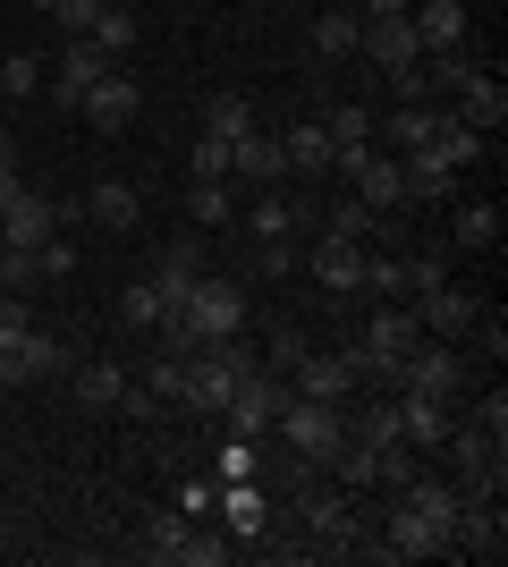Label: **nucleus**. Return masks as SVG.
I'll return each instance as SVG.
<instances>
[{
    "instance_id": "f03ea898",
    "label": "nucleus",
    "mask_w": 508,
    "mask_h": 567,
    "mask_svg": "<svg viewBox=\"0 0 508 567\" xmlns=\"http://www.w3.org/2000/svg\"><path fill=\"white\" fill-rule=\"evenodd\" d=\"M271 441H289V457H305V474H322V457L348 441V406H322V399H297L271 415Z\"/></svg>"
},
{
    "instance_id": "9b49d317",
    "label": "nucleus",
    "mask_w": 508,
    "mask_h": 567,
    "mask_svg": "<svg viewBox=\"0 0 508 567\" xmlns=\"http://www.w3.org/2000/svg\"><path fill=\"white\" fill-rule=\"evenodd\" d=\"M204 271H212V246H204V229H178V237L162 246V262H153V288H162L169 306H178V297H187Z\"/></svg>"
},
{
    "instance_id": "a211bd4d",
    "label": "nucleus",
    "mask_w": 508,
    "mask_h": 567,
    "mask_svg": "<svg viewBox=\"0 0 508 567\" xmlns=\"http://www.w3.org/2000/svg\"><path fill=\"white\" fill-rule=\"evenodd\" d=\"M407 25H415V43H424V60L433 51H466V0H415Z\"/></svg>"
},
{
    "instance_id": "9d476101",
    "label": "nucleus",
    "mask_w": 508,
    "mask_h": 567,
    "mask_svg": "<svg viewBox=\"0 0 508 567\" xmlns=\"http://www.w3.org/2000/svg\"><path fill=\"white\" fill-rule=\"evenodd\" d=\"M136 111H145V85H136V76H127V69H111V76H102V85H94V94L76 102V118H85L94 136H120V127H127V118H136Z\"/></svg>"
},
{
    "instance_id": "5701e85b",
    "label": "nucleus",
    "mask_w": 508,
    "mask_h": 567,
    "mask_svg": "<svg viewBox=\"0 0 508 567\" xmlns=\"http://www.w3.org/2000/svg\"><path fill=\"white\" fill-rule=\"evenodd\" d=\"M136 213H145V195L127 187V178H94V187H85V220H94V229H136Z\"/></svg>"
},
{
    "instance_id": "0eeeda50",
    "label": "nucleus",
    "mask_w": 508,
    "mask_h": 567,
    "mask_svg": "<svg viewBox=\"0 0 508 567\" xmlns=\"http://www.w3.org/2000/svg\"><path fill=\"white\" fill-rule=\"evenodd\" d=\"M280 406H289V381H280V373H246L238 390H229V406H220V432H246V441H263Z\"/></svg>"
},
{
    "instance_id": "4468645a",
    "label": "nucleus",
    "mask_w": 508,
    "mask_h": 567,
    "mask_svg": "<svg viewBox=\"0 0 508 567\" xmlns=\"http://www.w3.org/2000/svg\"><path fill=\"white\" fill-rule=\"evenodd\" d=\"M356 60H373V69H390V76H407L415 60H424V43H415V25H407V18H364Z\"/></svg>"
},
{
    "instance_id": "473e14b6",
    "label": "nucleus",
    "mask_w": 508,
    "mask_h": 567,
    "mask_svg": "<svg viewBox=\"0 0 508 567\" xmlns=\"http://www.w3.org/2000/svg\"><path fill=\"white\" fill-rule=\"evenodd\" d=\"M204 136H220V144L255 136V102H246V94H212V102H204Z\"/></svg>"
},
{
    "instance_id": "dca6fc26",
    "label": "nucleus",
    "mask_w": 508,
    "mask_h": 567,
    "mask_svg": "<svg viewBox=\"0 0 508 567\" xmlns=\"http://www.w3.org/2000/svg\"><path fill=\"white\" fill-rule=\"evenodd\" d=\"M102 76H111V60H102L94 43H60V60H51V94H60V111H76Z\"/></svg>"
},
{
    "instance_id": "b1692460",
    "label": "nucleus",
    "mask_w": 508,
    "mask_h": 567,
    "mask_svg": "<svg viewBox=\"0 0 508 567\" xmlns=\"http://www.w3.org/2000/svg\"><path fill=\"white\" fill-rule=\"evenodd\" d=\"M69 381H76V406H94V415H111V406L127 415V399H136V381H127L120 364H76Z\"/></svg>"
},
{
    "instance_id": "ea45409f",
    "label": "nucleus",
    "mask_w": 508,
    "mask_h": 567,
    "mask_svg": "<svg viewBox=\"0 0 508 567\" xmlns=\"http://www.w3.org/2000/svg\"><path fill=\"white\" fill-rule=\"evenodd\" d=\"M220 483H255V441H246V432L220 441Z\"/></svg>"
},
{
    "instance_id": "49530a36",
    "label": "nucleus",
    "mask_w": 508,
    "mask_h": 567,
    "mask_svg": "<svg viewBox=\"0 0 508 567\" xmlns=\"http://www.w3.org/2000/svg\"><path fill=\"white\" fill-rule=\"evenodd\" d=\"M18 331H34V322H25V288H9L0 297V339H18Z\"/></svg>"
},
{
    "instance_id": "e433bc0d",
    "label": "nucleus",
    "mask_w": 508,
    "mask_h": 567,
    "mask_svg": "<svg viewBox=\"0 0 508 567\" xmlns=\"http://www.w3.org/2000/svg\"><path fill=\"white\" fill-rule=\"evenodd\" d=\"M18 364H25V381H51V373H69V348L43 339V331H25L18 339Z\"/></svg>"
},
{
    "instance_id": "aec40b11",
    "label": "nucleus",
    "mask_w": 508,
    "mask_h": 567,
    "mask_svg": "<svg viewBox=\"0 0 508 567\" xmlns=\"http://www.w3.org/2000/svg\"><path fill=\"white\" fill-rule=\"evenodd\" d=\"M398 441H407L415 457H433L440 441H449V399H415V390H398Z\"/></svg>"
},
{
    "instance_id": "6ab92c4d",
    "label": "nucleus",
    "mask_w": 508,
    "mask_h": 567,
    "mask_svg": "<svg viewBox=\"0 0 508 567\" xmlns=\"http://www.w3.org/2000/svg\"><path fill=\"white\" fill-rule=\"evenodd\" d=\"M373 550H382V559H433V550H449V534H440V525H424V517L407 508V499H398V508H390V525H382V543H373Z\"/></svg>"
},
{
    "instance_id": "7c9ffc66",
    "label": "nucleus",
    "mask_w": 508,
    "mask_h": 567,
    "mask_svg": "<svg viewBox=\"0 0 508 567\" xmlns=\"http://www.w3.org/2000/svg\"><path fill=\"white\" fill-rule=\"evenodd\" d=\"M484 127H466V118L458 111H440V136H433V153H440V162H449V169H475V162H484Z\"/></svg>"
},
{
    "instance_id": "423d86ee",
    "label": "nucleus",
    "mask_w": 508,
    "mask_h": 567,
    "mask_svg": "<svg viewBox=\"0 0 508 567\" xmlns=\"http://www.w3.org/2000/svg\"><path fill=\"white\" fill-rule=\"evenodd\" d=\"M289 390H297V399H322V406H356L364 381H356V364H348V348H322V355L305 348L289 364Z\"/></svg>"
},
{
    "instance_id": "ddd939ff",
    "label": "nucleus",
    "mask_w": 508,
    "mask_h": 567,
    "mask_svg": "<svg viewBox=\"0 0 508 567\" xmlns=\"http://www.w3.org/2000/svg\"><path fill=\"white\" fill-rule=\"evenodd\" d=\"M322 127H331V169L356 178V169L373 162V111H364V102H339V111H322Z\"/></svg>"
},
{
    "instance_id": "c9c22d12",
    "label": "nucleus",
    "mask_w": 508,
    "mask_h": 567,
    "mask_svg": "<svg viewBox=\"0 0 508 567\" xmlns=\"http://www.w3.org/2000/svg\"><path fill=\"white\" fill-rule=\"evenodd\" d=\"M162 313H169V297H162L153 280H136V288L120 297V322H127V331H162Z\"/></svg>"
},
{
    "instance_id": "cd10ccee",
    "label": "nucleus",
    "mask_w": 508,
    "mask_h": 567,
    "mask_svg": "<svg viewBox=\"0 0 508 567\" xmlns=\"http://www.w3.org/2000/svg\"><path fill=\"white\" fill-rule=\"evenodd\" d=\"M373 136H398V153L433 144V136H440V102H398L390 118H373Z\"/></svg>"
},
{
    "instance_id": "2f4dec72",
    "label": "nucleus",
    "mask_w": 508,
    "mask_h": 567,
    "mask_svg": "<svg viewBox=\"0 0 508 567\" xmlns=\"http://www.w3.org/2000/svg\"><path fill=\"white\" fill-rule=\"evenodd\" d=\"M187 534H195L187 508H153V517H145V559H169V567H178V559H187Z\"/></svg>"
},
{
    "instance_id": "f3484780",
    "label": "nucleus",
    "mask_w": 508,
    "mask_h": 567,
    "mask_svg": "<svg viewBox=\"0 0 508 567\" xmlns=\"http://www.w3.org/2000/svg\"><path fill=\"white\" fill-rule=\"evenodd\" d=\"M398 178H407L415 204H458V178H466V169H449L433 144H415V153H398Z\"/></svg>"
},
{
    "instance_id": "c03bdc74",
    "label": "nucleus",
    "mask_w": 508,
    "mask_h": 567,
    "mask_svg": "<svg viewBox=\"0 0 508 567\" xmlns=\"http://www.w3.org/2000/svg\"><path fill=\"white\" fill-rule=\"evenodd\" d=\"M475 424H484V432H491V441H500V450H508V390H491V399H484V406H475Z\"/></svg>"
},
{
    "instance_id": "79ce46f5",
    "label": "nucleus",
    "mask_w": 508,
    "mask_h": 567,
    "mask_svg": "<svg viewBox=\"0 0 508 567\" xmlns=\"http://www.w3.org/2000/svg\"><path fill=\"white\" fill-rule=\"evenodd\" d=\"M60 271H76V246H69V229L51 237V246H34V280H60Z\"/></svg>"
},
{
    "instance_id": "412c9836",
    "label": "nucleus",
    "mask_w": 508,
    "mask_h": 567,
    "mask_svg": "<svg viewBox=\"0 0 508 567\" xmlns=\"http://www.w3.org/2000/svg\"><path fill=\"white\" fill-rule=\"evenodd\" d=\"M229 178H246V187H280V178H289L280 136H263V127H255V136H238V144H229Z\"/></svg>"
},
{
    "instance_id": "864d4df0",
    "label": "nucleus",
    "mask_w": 508,
    "mask_h": 567,
    "mask_svg": "<svg viewBox=\"0 0 508 567\" xmlns=\"http://www.w3.org/2000/svg\"><path fill=\"white\" fill-rule=\"evenodd\" d=\"M322 9H356V0H322Z\"/></svg>"
},
{
    "instance_id": "58836bf2",
    "label": "nucleus",
    "mask_w": 508,
    "mask_h": 567,
    "mask_svg": "<svg viewBox=\"0 0 508 567\" xmlns=\"http://www.w3.org/2000/svg\"><path fill=\"white\" fill-rule=\"evenodd\" d=\"M0 94H9V102L43 94V60H25V51H9V60H0Z\"/></svg>"
},
{
    "instance_id": "1a4fd4ad",
    "label": "nucleus",
    "mask_w": 508,
    "mask_h": 567,
    "mask_svg": "<svg viewBox=\"0 0 508 567\" xmlns=\"http://www.w3.org/2000/svg\"><path fill=\"white\" fill-rule=\"evenodd\" d=\"M364 255H373L364 237H331V229H322V246H314L305 271H314L322 297H364Z\"/></svg>"
},
{
    "instance_id": "603ef678",
    "label": "nucleus",
    "mask_w": 508,
    "mask_h": 567,
    "mask_svg": "<svg viewBox=\"0 0 508 567\" xmlns=\"http://www.w3.org/2000/svg\"><path fill=\"white\" fill-rule=\"evenodd\" d=\"M25 9H43V18H51V9H60V0H25Z\"/></svg>"
},
{
    "instance_id": "393cba45",
    "label": "nucleus",
    "mask_w": 508,
    "mask_h": 567,
    "mask_svg": "<svg viewBox=\"0 0 508 567\" xmlns=\"http://www.w3.org/2000/svg\"><path fill=\"white\" fill-rule=\"evenodd\" d=\"M76 43H94L102 60H111V69H127V51H136V0H120V9H102V18L85 25Z\"/></svg>"
},
{
    "instance_id": "a19ab883",
    "label": "nucleus",
    "mask_w": 508,
    "mask_h": 567,
    "mask_svg": "<svg viewBox=\"0 0 508 567\" xmlns=\"http://www.w3.org/2000/svg\"><path fill=\"white\" fill-rule=\"evenodd\" d=\"M102 9H120V0H60L51 18H60V34H69V43H76V34H85V25H94Z\"/></svg>"
},
{
    "instance_id": "f257e3e1",
    "label": "nucleus",
    "mask_w": 508,
    "mask_h": 567,
    "mask_svg": "<svg viewBox=\"0 0 508 567\" xmlns=\"http://www.w3.org/2000/svg\"><path fill=\"white\" fill-rule=\"evenodd\" d=\"M246 373H263V355L246 348V339H212V348H195L187 355V390H178V415H220Z\"/></svg>"
},
{
    "instance_id": "37998d69",
    "label": "nucleus",
    "mask_w": 508,
    "mask_h": 567,
    "mask_svg": "<svg viewBox=\"0 0 508 567\" xmlns=\"http://www.w3.org/2000/svg\"><path fill=\"white\" fill-rule=\"evenodd\" d=\"M331 237H364V246H373V213H364V204H339V213H331Z\"/></svg>"
},
{
    "instance_id": "c85d7f7f",
    "label": "nucleus",
    "mask_w": 508,
    "mask_h": 567,
    "mask_svg": "<svg viewBox=\"0 0 508 567\" xmlns=\"http://www.w3.org/2000/svg\"><path fill=\"white\" fill-rule=\"evenodd\" d=\"M356 43H364L356 9H322V18H314V60H356Z\"/></svg>"
},
{
    "instance_id": "8fccbe9b",
    "label": "nucleus",
    "mask_w": 508,
    "mask_h": 567,
    "mask_svg": "<svg viewBox=\"0 0 508 567\" xmlns=\"http://www.w3.org/2000/svg\"><path fill=\"white\" fill-rule=\"evenodd\" d=\"M0 187H18V144L0 136Z\"/></svg>"
},
{
    "instance_id": "72a5a7b5",
    "label": "nucleus",
    "mask_w": 508,
    "mask_h": 567,
    "mask_svg": "<svg viewBox=\"0 0 508 567\" xmlns=\"http://www.w3.org/2000/svg\"><path fill=\"white\" fill-rule=\"evenodd\" d=\"M187 229H229V178H195L187 187Z\"/></svg>"
},
{
    "instance_id": "a878e982",
    "label": "nucleus",
    "mask_w": 508,
    "mask_h": 567,
    "mask_svg": "<svg viewBox=\"0 0 508 567\" xmlns=\"http://www.w3.org/2000/svg\"><path fill=\"white\" fill-rule=\"evenodd\" d=\"M280 153H289L297 178H331V127L322 118H297L289 136H280Z\"/></svg>"
},
{
    "instance_id": "20e7f679",
    "label": "nucleus",
    "mask_w": 508,
    "mask_h": 567,
    "mask_svg": "<svg viewBox=\"0 0 508 567\" xmlns=\"http://www.w3.org/2000/svg\"><path fill=\"white\" fill-rule=\"evenodd\" d=\"M390 390H415V399H458L466 390V355L449 339H415L398 364H390Z\"/></svg>"
},
{
    "instance_id": "3c124183",
    "label": "nucleus",
    "mask_w": 508,
    "mask_h": 567,
    "mask_svg": "<svg viewBox=\"0 0 508 567\" xmlns=\"http://www.w3.org/2000/svg\"><path fill=\"white\" fill-rule=\"evenodd\" d=\"M9 543H18V534H9V517H0V559H9Z\"/></svg>"
},
{
    "instance_id": "39448f33",
    "label": "nucleus",
    "mask_w": 508,
    "mask_h": 567,
    "mask_svg": "<svg viewBox=\"0 0 508 567\" xmlns=\"http://www.w3.org/2000/svg\"><path fill=\"white\" fill-rule=\"evenodd\" d=\"M60 229H69V204H51V195H34L18 178L9 204H0V246H9V255H34V246H51Z\"/></svg>"
},
{
    "instance_id": "c756f323",
    "label": "nucleus",
    "mask_w": 508,
    "mask_h": 567,
    "mask_svg": "<svg viewBox=\"0 0 508 567\" xmlns=\"http://www.w3.org/2000/svg\"><path fill=\"white\" fill-rule=\"evenodd\" d=\"M356 204H364V213H390V204H407V178H398V162H382V153H373V162L356 169Z\"/></svg>"
},
{
    "instance_id": "4be33fe9",
    "label": "nucleus",
    "mask_w": 508,
    "mask_h": 567,
    "mask_svg": "<svg viewBox=\"0 0 508 567\" xmlns=\"http://www.w3.org/2000/svg\"><path fill=\"white\" fill-rule=\"evenodd\" d=\"M458 118L466 127H484V136H500V118H508V85H500V69H475L458 85Z\"/></svg>"
},
{
    "instance_id": "6e6552de",
    "label": "nucleus",
    "mask_w": 508,
    "mask_h": 567,
    "mask_svg": "<svg viewBox=\"0 0 508 567\" xmlns=\"http://www.w3.org/2000/svg\"><path fill=\"white\" fill-rule=\"evenodd\" d=\"M297 517H305V534H322L331 550H356L364 543V534H356V508H348L339 483H305V492H297Z\"/></svg>"
},
{
    "instance_id": "f704fd0d",
    "label": "nucleus",
    "mask_w": 508,
    "mask_h": 567,
    "mask_svg": "<svg viewBox=\"0 0 508 567\" xmlns=\"http://www.w3.org/2000/svg\"><path fill=\"white\" fill-rule=\"evenodd\" d=\"M297 220H305V204H289V195H263V204L246 213V229L263 237V246H289V237H297Z\"/></svg>"
},
{
    "instance_id": "bb28decb",
    "label": "nucleus",
    "mask_w": 508,
    "mask_h": 567,
    "mask_svg": "<svg viewBox=\"0 0 508 567\" xmlns=\"http://www.w3.org/2000/svg\"><path fill=\"white\" fill-rule=\"evenodd\" d=\"M212 508H220V525H229L238 543H255V534L271 525V508H263V492H255V483H220V492H212Z\"/></svg>"
},
{
    "instance_id": "de8ad7c7",
    "label": "nucleus",
    "mask_w": 508,
    "mask_h": 567,
    "mask_svg": "<svg viewBox=\"0 0 508 567\" xmlns=\"http://www.w3.org/2000/svg\"><path fill=\"white\" fill-rule=\"evenodd\" d=\"M212 492H220V483H178V508H187V517H204V508H212Z\"/></svg>"
},
{
    "instance_id": "09e8293b",
    "label": "nucleus",
    "mask_w": 508,
    "mask_h": 567,
    "mask_svg": "<svg viewBox=\"0 0 508 567\" xmlns=\"http://www.w3.org/2000/svg\"><path fill=\"white\" fill-rule=\"evenodd\" d=\"M415 0H356V18H407Z\"/></svg>"
},
{
    "instance_id": "2eb2a0df",
    "label": "nucleus",
    "mask_w": 508,
    "mask_h": 567,
    "mask_svg": "<svg viewBox=\"0 0 508 567\" xmlns=\"http://www.w3.org/2000/svg\"><path fill=\"white\" fill-rule=\"evenodd\" d=\"M449 550H475V559H500V550H508V517H500V499H458V525H449Z\"/></svg>"
},
{
    "instance_id": "7ed1b4c3",
    "label": "nucleus",
    "mask_w": 508,
    "mask_h": 567,
    "mask_svg": "<svg viewBox=\"0 0 508 567\" xmlns=\"http://www.w3.org/2000/svg\"><path fill=\"white\" fill-rule=\"evenodd\" d=\"M415 339H424V322H415V306H407V297H382V306L364 313V331H356L364 364H373V373H364V381H382V390H390V364H398V355H407Z\"/></svg>"
},
{
    "instance_id": "4c0bfd02",
    "label": "nucleus",
    "mask_w": 508,
    "mask_h": 567,
    "mask_svg": "<svg viewBox=\"0 0 508 567\" xmlns=\"http://www.w3.org/2000/svg\"><path fill=\"white\" fill-rule=\"evenodd\" d=\"M500 229H508V220H500V204H466V213H458V246H466V255L500 246Z\"/></svg>"
},
{
    "instance_id": "f8f14e48",
    "label": "nucleus",
    "mask_w": 508,
    "mask_h": 567,
    "mask_svg": "<svg viewBox=\"0 0 508 567\" xmlns=\"http://www.w3.org/2000/svg\"><path fill=\"white\" fill-rule=\"evenodd\" d=\"M415 306V322H424V339H466L475 331V322H484V306H475V297H466V288H424V297H407Z\"/></svg>"
},
{
    "instance_id": "a18cd8bd",
    "label": "nucleus",
    "mask_w": 508,
    "mask_h": 567,
    "mask_svg": "<svg viewBox=\"0 0 508 567\" xmlns=\"http://www.w3.org/2000/svg\"><path fill=\"white\" fill-rule=\"evenodd\" d=\"M195 178H229V144H220V136L195 144Z\"/></svg>"
}]
</instances>
